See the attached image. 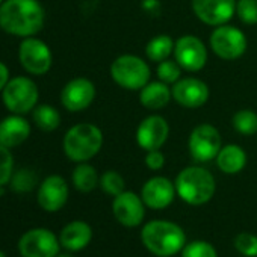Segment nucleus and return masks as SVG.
I'll use <instances>...</instances> for the list:
<instances>
[{"label": "nucleus", "instance_id": "nucleus-1", "mask_svg": "<svg viewBox=\"0 0 257 257\" xmlns=\"http://www.w3.org/2000/svg\"><path fill=\"white\" fill-rule=\"evenodd\" d=\"M46 13L38 0H5L0 5V28L16 37H34L44 26Z\"/></svg>", "mask_w": 257, "mask_h": 257}, {"label": "nucleus", "instance_id": "nucleus-2", "mask_svg": "<svg viewBox=\"0 0 257 257\" xmlns=\"http://www.w3.org/2000/svg\"><path fill=\"white\" fill-rule=\"evenodd\" d=\"M141 240L152 254L158 257H173L186 245V233L173 221L153 219L144 224Z\"/></svg>", "mask_w": 257, "mask_h": 257}, {"label": "nucleus", "instance_id": "nucleus-3", "mask_svg": "<svg viewBox=\"0 0 257 257\" xmlns=\"http://www.w3.org/2000/svg\"><path fill=\"white\" fill-rule=\"evenodd\" d=\"M174 185L177 195L189 206H203L209 203L216 191L213 174L198 165L183 168L177 174Z\"/></svg>", "mask_w": 257, "mask_h": 257}, {"label": "nucleus", "instance_id": "nucleus-4", "mask_svg": "<svg viewBox=\"0 0 257 257\" xmlns=\"http://www.w3.org/2000/svg\"><path fill=\"white\" fill-rule=\"evenodd\" d=\"M103 147V132L91 122H80L68 128L62 149L65 156L73 162H88Z\"/></svg>", "mask_w": 257, "mask_h": 257}, {"label": "nucleus", "instance_id": "nucleus-5", "mask_svg": "<svg viewBox=\"0 0 257 257\" xmlns=\"http://www.w3.org/2000/svg\"><path fill=\"white\" fill-rule=\"evenodd\" d=\"M112 80L127 91H141L152 77L147 62L135 55H121L110 64Z\"/></svg>", "mask_w": 257, "mask_h": 257}, {"label": "nucleus", "instance_id": "nucleus-6", "mask_svg": "<svg viewBox=\"0 0 257 257\" xmlns=\"http://www.w3.org/2000/svg\"><path fill=\"white\" fill-rule=\"evenodd\" d=\"M40 92L35 82L26 76L11 79L2 91L4 104L13 113L25 115L35 109Z\"/></svg>", "mask_w": 257, "mask_h": 257}, {"label": "nucleus", "instance_id": "nucleus-7", "mask_svg": "<svg viewBox=\"0 0 257 257\" xmlns=\"http://www.w3.org/2000/svg\"><path fill=\"white\" fill-rule=\"evenodd\" d=\"M188 149L192 159L200 164H206L216 159L219 150L222 149L219 131L209 122L198 124L197 127L192 128L189 135Z\"/></svg>", "mask_w": 257, "mask_h": 257}, {"label": "nucleus", "instance_id": "nucleus-8", "mask_svg": "<svg viewBox=\"0 0 257 257\" xmlns=\"http://www.w3.org/2000/svg\"><path fill=\"white\" fill-rule=\"evenodd\" d=\"M209 44L212 52L224 61L239 59L246 52L248 46L245 34L239 28L230 26L228 23L213 29Z\"/></svg>", "mask_w": 257, "mask_h": 257}, {"label": "nucleus", "instance_id": "nucleus-9", "mask_svg": "<svg viewBox=\"0 0 257 257\" xmlns=\"http://www.w3.org/2000/svg\"><path fill=\"white\" fill-rule=\"evenodd\" d=\"M61 249L59 236L47 228H32L19 240L22 257H56Z\"/></svg>", "mask_w": 257, "mask_h": 257}, {"label": "nucleus", "instance_id": "nucleus-10", "mask_svg": "<svg viewBox=\"0 0 257 257\" xmlns=\"http://www.w3.org/2000/svg\"><path fill=\"white\" fill-rule=\"evenodd\" d=\"M19 58L23 68L34 76L46 74L52 68L53 62L50 47L44 41L32 37H28L22 41L19 47Z\"/></svg>", "mask_w": 257, "mask_h": 257}, {"label": "nucleus", "instance_id": "nucleus-11", "mask_svg": "<svg viewBox=\"0 0 257 257\" xmlns=\"http://www.w3.org/2000/svg\"><path fill=\"white\" fill-rule=\"evenodd\" d=\"M174 59L185 71L197 73L207 64L206 44L195 35H183L174 43Z\"/></svg>", "mask_w": 257, "mask_h": 257}, {"label": "nucleus", "instance_id": "nucleus-12", "mask_svg": "<svg viewBox=\"0 0 257 257\" xmlns=\"http://www.w3.org/2000/svg\"><path fill=\"white\" fill-rule=\"evenodd\" d=\"M146 203L143 201L141 195L124 191L119 195L113 197L112 201V212L115 219L127 228H135L144 222L146 218Z\"/></svg>", "mask_w": 257, "mask_h": 257}, {"label": "nucleus", "instance_id": "nucleus-13", "mask_svg": "<svg viewBox=\"0 0 257 257\" xmlns=\"http://www.w3.org/2000/svg\"><path fill=\"white\" fill-rule=\"evenodd\" d=\"M195 17L207 26L227 25L236 14V0H191Z\"/></svg>", "mask_w": 257, "mask_h": 257}, {"label": "nucleus", "instance_id": "nucleus-14", "mask_svg": "<svg viewBox=\"0 0 257 257\" xmlns=\"http://www.w3.org/2000/svg\"><path fill=\"white\" fill-rule=\"evenodd\" d=\"M170 137V124L161 115L146 116L137 128V143L146 150H161Z\"/></svg>", "mask_w": 257, "mask_h": 257}, {"label": "nucleus", "instance_id": "nucleus-15", "mask_svg": "<svg viewBox=\"0 0 257 257\" xmlns=\"http://www.w3.org/2000/svg\"><path fill=\"white\" fill-rule=\"evenodd\" d=\"M173 100L183 107L197 109L207 103L210 91L206 82L197 77H183L177 80L173 88Z\"/></svg>", "mask_w": 257, "mask_h": 257}, {"label": "nucleus", "instance_id": "nucleus-16", "mask_svg": "<svg viewBox=\"0 0 257 257\" xmlns=\"http://www.w3.org/2000/svg\"><path fill=\"white\" fill-rule=\"evenodd\" d=\"M177 195L176 185L168 177L156 176L149 179L141 189V198L147 207L153 210H162L173 204Z\"/></svg>", "mask_w": 257, "mask_h": 257}, {"label": "nucleus", "instance_id": "nucleus-17", "mask_svg": "<svg viewBox=\"0 0 257 257\" xmlns=\"http://www.w3.org/2000/svg\"><path fill=\"white\" fill-rule=\"evenodd\" d=\"M95 98V86L86 77L70 80L61 91V103L70 112H80L91 106Z\"/></svg>", "mask_w": 257, "mask_h": 257}, {"label": "nucleus", "instance_id": "nucleus-18", "mask_svg": "<svg viewBox=\"0 0 257 257\" xmlns=\"http://www.w3.org/2000/svg\"><path fill=\"white\" fill-rule=\"evenodd\" d=\"M68 195L70 191L65 179L58 174H53L46 177L44 182L40 185L37 200L40 207L46 212H58L67 204Z\"/></svg>", "mask_w": 257, "mask_h": 257}, {"label": "nucleus", "instance_id": "nucleus-19", "mask_svg": "<svg viewBox=\"0 0 257 257\" xmlns=\"http://www.w3.org/2000/svg\"><path fill=\"white\" fill-rule=\"evenodd\" d=\"M31 135V124L29 121L19 115H10L0 121V144L14 149L20 144H23Z\"/></svg>", "mask_w": 257, "mask_h": 257}, {"label": "nucleus", "instance_id": "nucleus-20", "mask_svg": "<svg viewBox=\"0 0 257 257\" xmlns=\"http://www.w3.org/2000/svg\"><path fill=\"white\" fill-rule=\"evenodd\" d=\"M92 240V228L88 222L76 219L68 222L59 233L61 246L70 252H77L85 249Z\"/></svg>", "mask_w": 257, "mask_h": 257}, {"label": "nucleus", "instance_id": "nucleus-21", "mask_svg": "<svg viewBox=\"0 0 257 257\" xmlns=\"http://www.w3.org/2000/svg\"><path fill=\"white\" fill-rule=\"evenodd\" d=\"M173 98V92L170 85L156 80V82H149L141 91H140V101L146 109L150 110H159L165 107L170 100Z\"/></svg>", "mask_w": 257, "mask_h": 257}, {"label": "nucleus", "instance_id": "nucleus-22", "mask_svg": "<svg viewBox=\"0 0 257 257\" xmlns=\"http://www.w3.org/2000/svg\"><path fill=\"white\" fill-rule=\"evenodd\" d=\"M215 161H216V167L219 168V171L231 176V174L240 173L245 168L246 153L237 144H227V146H222Z\"/></svg>", "mask_w": 257, "mask_h": 257}, {"label": "nucleus", "instance_id": "nucleus-23", "mask_svg": "<svg viewBox=\"0 0 257 257\" xmlns=\"http://www.w3.org/2000/svg\"><path fill=\"white\" fill-rule=\"evenodd\" d=\"M71 180H73L74 188L83 194L92 192L100 185V177H98L97 170L88 162H80L74 168L71 174Z\"/></svg>", "mask_w": 257, "mask_h": 257}, {"label": "nucleus", "instance_id": "nucleus-24", "mask_svg": "<svg viewBox=\"0 0 257 257\" xmlns=\"http://www.w3.org/2000/svg\"><path fill=\"white\" fill-rule=\"evenodd\" d=\"M146 56L152 62H162L174 53V41L170 35H156L146 46Z\"/></svg>", "mask_w": 257, "mask_h": 257}, {"label": "nucleus", "instance_id": "nucleus-25", "mask_svg": "<svg viewBox=\"0 0 257 257\" xmlns=\"http://www.w3.org/2000/svg\"><path fill=\"white\" fill-rule=\"evenodd\" d=\"M32 118L35 125L44 132H53L61 124V113L56 107L50 104L35 106V109L32 110Z\"/></svg>", "mask_w": 257, "mask_h": 257}, {"label": "nucleus", "instance_id": "nucleus-26", "mask_svg": "<svg viewBox=\"0 0 257 257\" xmlns=\"http://www.w3.org/2000/svg\"><path fill=\"white\" fill-rule=\"evenodd\" d=\"M231 125L237 134L252 137L257 134V113L251 109H240L233 115Z\"/></svg>", "mask_w": 257, "mask_h": 257}, {"label": "nucleus", "instance_id": "nucleus-27", "mask_svg": "<svg viewBox=\"0 0 257 257\" xmlns=\"http://www.w3.org/2000/svg\"><path fill=\"white\" fill-rule=\"evenodd\" d=\"M10 183H11V189L17 194L31 192L37 185V174L32 170L22 168L13 174Z\"/></svg>", "mask_w": 257, "mask_h": 257}, {"label": "nucleus", "instance_id": "nucleus-28", "mask_svg": "<svg viewBox=\"0 0 257 257\" xmlns=\"http://www.w3.org/2000/svg\"><path fill=\"white\" fill-rule=\"evenodd\" d=\"M100 188L103 189L104 194L116 197L125 191V182H124V177L118 171L109 170L100 176Z\"/></svg>", "mask_w": 257, "mask_h": 257}, {"label": "nucleus", "instance_id": "nucleus-29", "mask_svg": "<svg viewBox=\"0 0 257 257\" xmlns=\"http://www.w3.org/2000/svg\"><path fill=\"white\" fill-rule=\"evenodd\" d=\"M182 67L179 65V62L176 59H165L162 62L158 64L156 67V74H158V80L167 83V85H174L177 80H180L182 76Z\"/></svg>", "mask_w": 257, "mask_h": 257}, {"label": "nucleus", "instance_id": "nucleus-30", "mask_svg": "<svg viewBox=\"0 0 257 257\" xmlns=\"http://www.w3.org/2000/svg\"><path fill=\"white\" fill-rule=\"evenodd\" d=\"M182 257H218V251L207 240H192L183 246Z\"/></svg>", "mask_w": 257, "mask_h": 257}, {"label": "nucleus", "instance_id": "nucleus-31", "mask_svg": "<svg viewBox=\"0 0 257 257\" xmlns=\"http://www.w3.org/2000/svg\"><path fill=\"white\" fill-rule=\"evenodd\" d=\"M234 248L243 257H257V234L243 231L234 237Z\"/></svg>", "mask_w": 257, "mask_h": 257}, {"label": "nucleus", "instance_id": "nucleus-32", "mask_svg": "<svg viewBox=\"0 0 257 257\" xmlns=\"http://www.w3.org/2000/svg\"><path fill=\"white\" fill-rule=\"evenodd\" d=\"M236 16L243 25H257V0H236Z\"/></svg>", "mask_w": 257, "mask_h": 257}, {"label": "nucleus", "instance_id": "nucleus-33", "mask_svg": "<svg viewBox=\"0 0 257 257\" xmlns=\"http://www.w3.org/2000/svg\"><path fill=\"white\" fill-rule=\"evenodd\" d=\"M14 174V158L8 147L0 144V186L10 183Z\"/></svg>", "mask_w": 257, "mask_h": 257}, {"label": "nucleus", "instance_id": "nucleus-34", "mask_svg": "<svg viewBox=\"0 0 257 257\" xmlns=\"http://www.w3.org/2000/svg\"><path fill=\"white\" fill-rule=\"evenodd\" d=\"M144 162H146L149 170L159 171L165 165V156H164V153L161 150H150V152H147Z\"/></svg>", "mask_w": 257, "mask_h": 257}, {"label": "nucleus", "instance_id": "nucleus-35", "mask_svg": "<svg viewBox=\"0 0 257 257\" xmlns=\"http://www.w3.org/2000/svg\"><path fill=\"white\" fill-rule=\"evenodd\" d=\"M8 82H10V70L4 62H0V91H4Z\"/></svg>", "mask_w": 257, "mask_h": 257}, {"label": "nucleus", "instance_id": "nucleus-36", "mask_svg": "<svg viewBox=\"0 0 257 257\" xmlns=\"http://www.w3.org/2000/svg\"><path fill=\"white\" fill-rule=\"evenodd\" d=\"M56 257H74V255H73V254H71V252L68 251V252H59V254H58Z\"/></svg>", "mask_w": 257, "mask_h": 257}, {"label": "nucleus", "instance_id": "nucleus-37", "mask_svg": "<svg viewBox=\"0 0 257 257\" xmlns=\"http://www.w3.org/2000/svg\"><path fill=\"white\" fill-rule=\"evenodd\" d=\"M0 257H7V254H5V252H4L2 249H0Z\"/></svg>", "mask_w": 257, "mask_h": 257}, {"label": "nucleus", "instance_id": "nucleus-38", "mask_svg": "<svg viewBox=\"0 0 257 257\" xmlns=\"http://www.w3.org/2000/svg\"><path fill=\"white\" fill-rule=\"evenodd\" d=\"M2 2H4V0H0V5H2Z\"/></svg>", "mask_w": 257, "mask_h": 257}]
</instances>
